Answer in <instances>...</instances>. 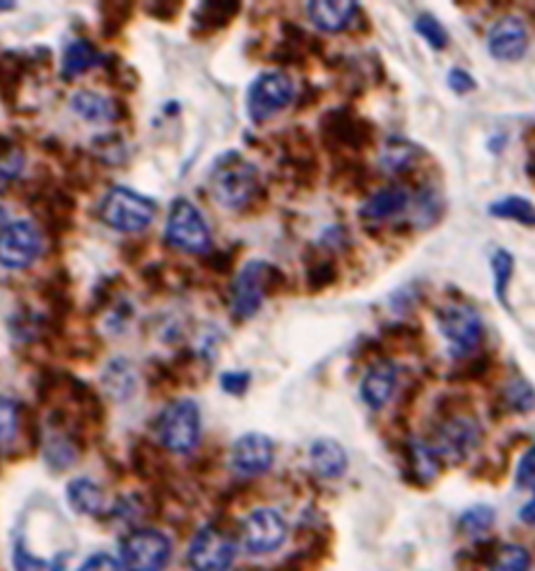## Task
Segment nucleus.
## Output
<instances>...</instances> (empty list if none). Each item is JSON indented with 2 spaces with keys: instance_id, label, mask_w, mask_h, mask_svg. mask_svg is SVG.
I'll return each mask as SVG.
<instances>
[{
  "instance_id": "f257e3e1",
  "label": "nucleus",
  "mask_w": 535,
  "mask_h": 571,
  "mask_svg": "<svg viewBox=\"0 0 535 571\" xmlns=\"http://www.w3.org/2000/svg\"><path fill=\"white\" fill-rule=\"evenodd\" d=\"M211 193L227 211H242L260 189V172L242 152L227 150L211 167Z\"/></svg>"
},
{
  "instance_id": "f03ea898",
  "label": "nucleus",
  "mask_w": 535,
  "mask_h": 571,
  "mask_svg": "<svg viewBox=\"0 0 535 571\" xmlns=\"http://www.w3.org/2000/svg\"><path fill=\"white\" fill-rule=\"evenodd\" d=\"M285 282V276L268 261H249L229 288V309L234 318H254L268 296Z\"/></svg>"
},
{
  "instance_id": "7ed1b4c3",
  "label": "nucleus",
  "mask_w": 535,
  "mask_h": 571,
  "mask_svg": "<svg viewBox=\"0 0 535 571\" xmlns=\"http://www.w3.org/2000/svg\"><path fill=\"white\" fill-rule=\"evenodd\" d=\"M157 203L128 186H112L100 201V219L114 232L138 234L155 223Z\"/></svg>"
},
{
  "instance_id": "20e7f679",
  "label": "nucleus",
  "mask_w": 535,
  "mask_h": 571,
  "mask_svg": "<svg viewBox=\"0 0 535 571\" xmlns=\"http://www.w3.org/2000/svg\"><path fill=\"white\" fill-rule=\"evenodd\" d=\"M436 331L444 338L454 359L473 355L485 338V321L475 306L451 302L436 309Z\"/></svg>"
},
{
  "instance_id": "39448f33",
  "label": "nucleus",
  "mask_w": 535,
  "mask_h": 571,
  "mask_svg": "<svg viewBox=\"0 0 535 571\" xmlns=\"http://www.w3.org/2000/svg\"><path fill=\"white\" fill-rule=\"evenodd\" d=\"M165 239L171 249L191 256H203L213 246L211 227H207L203 213L189 198H174L171 201L165 225Z\"/></svg>"
},
{
  "instance_id": "423d86ee",
  "label": "nucleus",
  "mask_w": 535,
  "mask_h": 571,
  "mask_svg": "<svg viewBox=\"0 0 535 571\" xmlns=\"http://www.w3.org/2000/svg\"><path fill=\"white\" fill-rule=\"evenodd\" d=\"M155 432L160 444L171 454H191L201 442V408L191 398L171 401L160 413Z\"/></svg>"
},
{
  "instance_id": "0eeeda50",
  "label": "nucleus",
  "mask_w": 535,
  "mask_h": 571,
  "mask_svg": "<svg viewBox=\"0 0 535 571\" xmlns=\"http://www.w3.org/2000/svg\"><path fill=\"white\" fill-rule=\"evenodd\" d=\"M297 87L285 71H266L246 90V114L254 124H266L294 102Z\"/></svg>"
},
{
  "instance_id": "6e6552de",
  "label": "nucleus",
  "mask_w": 535,
  "mask_h": 571,
  "mask_svg": "<svg viewBox=\"0 0 535 571\" xmlns=\"http://www.w3.org/2000/svg\"><path fill=\"white\" fill-rule=\"evenodd\" d=\"M171 541L155 529L130 531L118 545V562L126 571H165L171 562Z\"/></svg>"
},
{
  "instance_id": "1a4fd4ad",
  "label": "nucleus",
  "mask_w": 535,
  "mask_h": 571,
  "mask_svg": "<svg viewBox=\"0 0 535 571\" xmlns=\"http://www.w3.org/2000/svg\"><path fill=\"white\" fill-rule=\"evenodd\" d=\"M43 251L41 229L31 219H13L0 229V266L27 270Z\"/></svg>"
},
{
  "instance_id": "9d476101",
  "label": "nucleus",
  "mask_w": 535,
  "mask_h": 571,
  "mask_svg": "<svg viewBox=\"0 0 535 571\" xmlns=\"http://www.w3.org/2000/svg\"><path fill=\"white\" fill-rule=\"evenodd\" d=\"M288 541V521L278 509L260 507L251 511L242 523V547L249 555H270Z\"/></svg>"
},
{
  "instance_id": "9b49d317",
  "label": "nucleus",
  "mask_w": 535,
  "mask_h": 571,
  "mask_svg": "<svg viewBox=\"0 0 535 571\" xmlns=\"http://www.w3.org/2000/svg\"><path fill=\"white\" fill-rule=\"evenodd\" d=\"M237 557V543L217 525H203L189 545L191 571H229Z\"/></svg>"
},
{
  "instance_id": "f8f14e48",
  "label": "nucleus",
  "mask_w": 535,
  "mask_h": 571,
  "mask_svg": "<svg viewBox=\"0 0 535 571\" xmlns=\"http://www.w3.org/2000/svg\"><path fill=\"white\" fill-rule=\"evenodd\" d=\"M485 47L489 59L497 63H519L528 53L531 31L519 15H505L495 20L487 29Z\"/></svg>"
},
{
  "instance_id": "ddd939ff",
  "label": "nucleus",
  "mask_w": 535,
  "mask_h": 571,
  "mask_svg": "<svg viewBox=\"0 0 535 571\" xmlns=\"http://www.w3.org/2000/svg\"><path fill=\"white\" fill-rule=\"evenodd\" d=\"M480 424L468 415H456L451 420H444L436 430L432 448L440 458H449L451 464H461L468 456H473L480 446Z\"/></svg>"
},
{
  "instance_id": "4468645a",
  "label": "nucleus",
  "mask_w": 535,
  "mask_h": 571,
  "mask_svg": "<svg viewBox=\"0 0 535 571\" xmlns=\"http://www.w3.org/2000/svg\"><path fill=\"white\" fill-rule=\"evenodd\" d=\"M272 460H276V444H272L270 436L260 432L242 434L229 448V466H232L237 475L244 478L268 473Z\"/></svg>"
},
{
  "instance_id": "2eb2a0df",
  "label": "nucleus",
  "mask_w": 535,
  "mask_h": 571,
  "mask_svg": "<svg viewBox=\"0 0 535 571\" xmlns=\"http://www.w3.org/2000/svg\"><path fill=\"white\" fill-rule=\"evenodd\" d=\"M412 193L403 183H388L384 189L371 193L367 201L359 207V217L367 223H386L410 211Z\"/></svg>"
},
{
  "instance_id": "dca6fc26",
  "label": "nucleus",
  "mask_w": 535,
  "mask_h": 571,
  "mask_svg": "<svg viewBox=\"0 0 535 571\" xmlns=\"http://www.w3.org/2000/svg\"><path fill=\"white\" fill-rule=\"evenodd\" d=\"M398 386V367L393 361H377L367 369V375L359 383V395L369 410L386 408Z\"/></svg>"
},
{
  "instance_id": "f3484780",
  "label": "nucleus",
  "mask_w": 535,
  "mask_h": 571,
  "mask_svg": "<svg viewBox=\"0 0 535 571\" xmlns=\"http://www.w3.org/2000/svg\"><path fill=\"white\" fill-rule=\"evenodd\" d=\"M359 5L351 0H316L307 3V15L316 29L326 31V35H337L353 25Z\"/></svg>"
},
{
  "instance_id": "a211bd4d",
  "label": "nucleus",
  "mask_w": 535,
  "mask_h": 571,
  "mask_svg": "<svg viewBox=\"0 0 535 571\" xmlns=\"http://www.w3.org/2000/svg\"><path fill=\"white\" fill-rule=\"evenodd\" d=\"M321 134L331 145L341 148H365L362 142L369 138V126L351 112H331L321 120Z\"/></svg>"
},
{
  "instance_id": "6ab92c4d",
  "label": "nucleus",
  "mask_w": 535,
  "mask_h": 571,
  "mask_svg": "<svg viewBox=\"0 0 535 571\" xmlns=\"http://www.w3.org/2000/svg\"><path fill=\"white\" fill-rule=\"evenodd\" d=\"M309 464L314 468V473L323 478V480H337L345 475L347 470V452L343 444H337L335 439H316V442L309 446Z\"/></svg>"
},
{
  "instance_id": "aec40b11",
  "label": "nucleus",
  "mask_w": 535,
  "mask_h": 571,
  "mask_svg": "<svg viewBox=\"0 0 535 571\" xmlns=\"http://www.w3.org/2000/svg\"><path fill=\"white\" fill-rule=\"evenodd\" d=\"M100 63H104V56L90 39H73L68 41V47L63 49L61 78L75 80Z\"/></svg>"
},
{
  "instance_id": "412c9836",
  "label": "nucleus",
  "mask_w": 535,
  "mask_h": 571,
  "mask_svg": "<svg viewBox=\"0 0 535 571\" xmlns=\"http://www.w3.org/2000/svg\"><path fill=\"white\" fill-rule=\"evenodd\" d=\"M71 109L90 124H109L118 118V106L114 99L94 90H78L71 97Z\"/></svg>"
},
{
  "instance_id": "4be33fe9",
  "label": "nucleus",
  "mask_w": 535,
  "mask_h": 571,
  "mask_svg": "<svg viewBox=\"0 0 535 571\" xmlns=\"http://www.w3.org/2000/svg\"><path fill=\"white\" fill-rule=\"evenodd\" d=\"M65 499L71 509L85 516H100L106 509L104 490L92 478H75L65 487Z\"/></svg>"
},
{
  "instance_id": "5701e85b",
  "label": "nucleus",
  "mask_w": 535,
  "mask_h": 571,
  "mask_svg": "<svg viewBox=\"0 0 535 571\" xmlns=\"http://www.w3.org/2000/svg\"><path fill=\"white\" fill-rule=\"evenodd\" d=\"M487 215L497 219H509L523 227H535V203L526 195H501L487 205Z\"/></svg>"
},
{
  "instance_id": "b1692460",
  "label": "nucleus",
  "mask_w": 535,
  "mask_h": 571,
  "mask_svg": "<svg viewBox=\"0 0 535 571\" xmlns=\"http://www.w3.org/2000/svg\"><path fill=\"white\" fill-rule=\"evenodd\" d=\"M489 270H493V290L497 302L505 306L507 312H511L509 304V288H511V278L517 272V261L511 256V251L507 249H497L493 256H489Z\"/></svg>"
},
{
  "instance_id": "393cba45",
  "label": "nucleus",
  "mask_w": 535,
  "mask_h": 571,
  "mask_svg": "<svg viewBox=\"0 0 535 571\" xmlns=\"http://www.w3.org/2000/svg\"><path fill=\"white\" fill-rule=\"evenodd\" d=\"M420 148L412 145V142L408 140H400V138H393L388 140L384 150H381V167H384L386 172L391 174H403L415 167V162L420 160Z\"/></svg>"
},
{
  "instance_id": "a878e982",
  "label": "nucleus",
  "mask_w": 535,
  "mask_h": 571,
  "mask_svg": "<svg viewBox=\"0 0 535 571\" xmlns=\"http://www.w3.org/2000/svg\"><path fill=\"white\" fill-rule=\"evenodd\" d=\"M239 15V3H201L195 8L193 22L199 31H220Z\"/></svg>"
},
{
  "instance_id": "bb28decb",
  "label": "nucleus",
  "mask_w": 535,
  "mask_h": 571,
  "mask_svg": "<svg viewBox=\"0 0 535 571\" xmlns=\"http://www.w3.org/2000/svg\"><path fill=\"white\" fill-rule=\"evenodd\" d=\"M104 386L114 398H130L136 389V371L128 359H114L104 371Z\"/></svg>"
},
{
  "instance_id": "cd10ccee",
  "label": "nucleus",
  "mask_w": 535,
  "mask_h": 571,
  "mask_svg": "<svg viewBox=\"0 0 535 571\" xmlns=\"http://www.w3.org/2000/svg\"><path fill=\"white\" fill-rule=\"evenodd\" d=\"M440 454L434 452L432 444L428 442H415L410 444V464H412V470L415 475H418L420 480H432L436 473H440Z\"/></svg>"
},
{
  "instance_id": "c85d7f7f",
  "label": "nucleus",
  "mask_w": 535,
  "mask_h": 571,
  "mask_svg": "<svg viewBox=\"0 0 535 571\" xmlns=\"http://www.w3.org/2000/svg\"><path fill=\"white\" fill-rule=\"evenodd\" d=\"M495 519H497V513L493 507H489V504H477V507H471L461 513V519H458V529H461V533L466 535L477 537L493 529Z\"/></svg>"
},
{
  "instance_id": "c756f323",
  "label": "nucleus",
  "mask_w": 535,
  "mask_h": 571,
  "mask_svg": "<svg viewBox=\"0 0 535 571\" xmlns=\"http://www.w3.org/2000/svg\"><path fill=\"white\" fill-rule=\"evenodd\" d=\"M531 553L523 545H501L495 550L489 571H528Z\"/></svg>"
},
{
  "instance_id": "7c9ffc66",
  "label": "nucleus",
  "mask_w": 535,
  "mask_h": 571,
  "mask_svg": "<svg viewBox=\"0 0 535 571\" xmlns=\"http://www.w3.org/2000/svg\"><path fill=\"white\" fill-rule=\"evenodd\" d=\"M415 31L430 43V49L434 51H444L449 47V31H446L444 22L432 15V13H420L415 17Z\"/></svg>"
},
{
  "instance_id": "2f4dec72",
  "label": "nucleus",
  "mask_w": 535,
  "mask_h": 571,
  "mask_svg": "<svg viewBox=\"0 0 535 571\" xmlns=\"http://www.w3.org/2000/svg\"><path fill=\"white\" fill-rule=\"evenodd\" d=\"M501 398L511 413H528L535 408V389L526 379H511Z\"/></svg>"
},
{
  "instance_id": "473e14b6",
  "label": "nucleus",
  "mask_w": 535,
  "mask_h": 571,
  "mask_svg": "<svg viewBox=\"0 0 535 571\" xmlns=\"http://www.w3.org/2000/svg\"><path fill=\"white\" fill-rule=\"evenodd\" d=\"M25 169V152L0 138V189L15 181Z\"/></svg>"
},
{
  "instance_id": "72a5a7b5",
  "label": "nucleus",
  "mask_w": 535,
  "mask_h": 571,
  "mask_svg": "<svg viewBox=\"0 0 535 571\" xmlns=\"http://www.w3.org/2000/svg\"><path fill=\"white\" fill-rule=\"evenodd\" d=\"M20 432V408L13 398L0 395V448H8Z\"/></svg>"
},
{
  "instance_id": "f704fd0d",
  "label": "nucleus",
  "mask_w": 535,
  "mask_h": 571,
  "mask_svg": "<svg viewBox=\"0 0 535 571\" xmlns=\"http://www.w3.org/2000/svg\"><path fill=\"white\" fill-rule=\"evenodd\" d=\"M446 85H449V90L456 94H468L477 90V80L466 68H461V65H454V68L446 73Z\"/></svg>"
},
{
  "instance_id": "c9c22d12",
  "label": "nucleus",
  "mask_w": 535,
  "mask_h": 571,
  "mask_svg": "<svg viewBox=\"0 0 535 571\" xmlns=\"http://www.w3.org/2000/svg\"><path fill=\"white\" fill-rule=\"evenodd\" d=\"M517 485L519 487H535V442L526 448L517 466Z\"/></svg>"
},
{
  "instance_id": "e433bc0d",
  "label": "nucleus",
  "mask_w": 535,
  "mask_h": 571,
  "mask_svg": "<svg viewBox=\"0 0 535 571\" xmlns=\"http://www.w3.org/2000/svg\"><path fill=\"white\" fill-rule=\"evenodd\" d=\"M13 562H15L17 571H47L51 567L47 559L35 557L29 550H25V547H22V545H15Z\"/></svg>"
},
{
  "instance_id": "4c0bfd02",
  "label": "nucleus",
  "mask_w": 535,
  "mask_h": 571,
  "mask_svg": "<svg viewBox=\"0 0 535 571\" xmlns=\"http://www.w3.org/2000/svg\"><path fill=\"white\" fill-rule=\"evenodd\" d=\"M78 571H124V567L114 555L97 553L92 557H87Z\"/></svg>"
},
{
  "instance_id": "58836bf2",
  "label": "nucleus",
  "mask_w": 535,
  "mask_h": 571,
  "mask_svg": "<svg viewBox=\"0 0 535 571\" xmlns=\"http://www.w3.org/2000/svg\"><path fill=\"white\" fill-rule=\"evenodd\" d=\"M251 383V375L249 371H225L220 377V386L222 391L232 393V395H242Z\"/></svg>"
},
{
  "instance_id": "ea45409f",
  "label": "nucleus",
  "mask_w": 535,
  "mask_h": 571,
  "mask_svg": "<svg viewBox=\"0 0 535 571\" xmlns=\"http://www.w3.org/2000/svg\"><path fill=\"white\" fill-rule=\"evenodd\" d=\"M519 519H521L523 523L533 525V529H535V487H533L531 499H528V502L523 504V507H521V511H519Z\"/></svg>"
},
{
  "instance_id": "a19ab883",
  "label": "nucleus",
  "mask_w": 535,
  "mask_h": 571,
  "mask_svg": "<svg viewBox=\"0 0 535 571\" xmlns=\"http://www.w3.org/2000/svg\"><path fill=\"white\" fill-rule=\"evenodd\" d=\"M8 8H15V3H0V10H8Z\"/></svg>"
}]
</instances>
